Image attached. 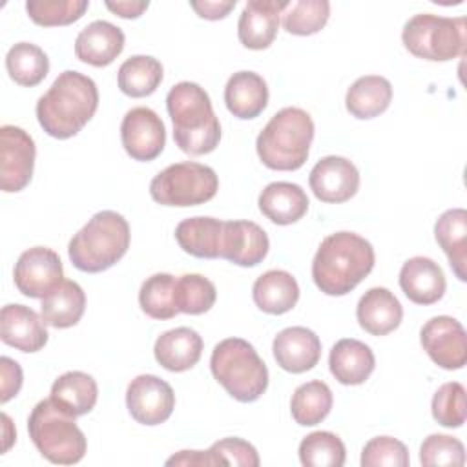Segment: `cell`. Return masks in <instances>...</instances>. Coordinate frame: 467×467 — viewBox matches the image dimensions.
Returning a JSON list of instances; mask_svg holds the SVG:
<instances>
[{"label": "cell", "instance_id": "cell-14", "mask_svg": "<svg viewBox=\"0 0 467 467\" xmlns=\"http://www.w3.org/2000/svg\"><path fill=\"white\" fill-rule=\"evenodd\" d=\"M120 140L133 161H153L166 146L164 122L146 106L131 108L120 122Z\"/></svg>", "mask_w": 467, "mask_h": 467}, {"label": "cell", "instance_id": "cell-45", "mask_svg": "<svg viewBox=\"0 0 467 467\" xmlns=\"http://www.w3.org/2000/svg\"><path fill=\"white\" fill-rule=\"evenodd\" d=\"M0 372H2V394H0V401L2 403H7L11 398H15L20 389H22V381H24V376H22V368L20 365L7 358V356H2L0 358Z\"/></svg>", "mask_w": 467, "mask_h": 467}, {"label": "cell", "instance_id": "cell-23", "mask_svg": "<svg viewBox=\"0 0 467 467\" xmlns=\"http://www.w3.org/2000/svg\"><path fill=\"white\" fill-rule=\"evenodd\" d=\"M202 354V337L190 327L162 332L153 345L157 363L170 372H184L197 365Z\"/></svg>", "mask_w": 467, "mask_h": 467}, {"label": "cell", "instance_id": "cell-21", "mask_svg": "<svg viewBox=\"0 0 467 467\" xmlns=\"http://www.w3.org/2000/svg\"><path fill=\"white\" fill-rule=\"evenodd\" d=\"M400 286L412 303L434 305L443 297L447 281L436 261L416 255L403 263L400 270Z\"/></svg>", "mask_w": 467, "mask_h": 467}, {"label": "cell", "instance_id": "cell-41", "mask_svg": "<svg viewBox=\"0 0 467 467\" xmlns=\"http://www.w3.org/2000/svg\"><path fill=\"white\" fill-rule=\"evenodd\" d=\"M431 410H432V418L440 425L449 429L462 427L467 418L465 387L458 381L443 383L432 396Z\"/></svg>", "mask_w": 467, "mask_h": 467}, {"label": "cell", "instance_id": "cell-24", "mask_svg": "<svg viewBox=\"0 0 467 467\" xmlns=\"http://www.w3.org/2000/svg\"><path fill=\"white\" fill-rule=\"evenodd\" d=\"M224 104L228 111L241 119L250 120L259 117L268 104V86L255 71H237L224 86Z\"/></svg>", "mask_w": 467, "mask_h": 467}, {"label": "cell", "instance_id": "cell-48", "mask_svg": "<svg viewBox=\"0 0 467 467\" xmlns=\"http://www.w3.org/2000/svg\"><path fill=\"white\" fill-rule=\"evenodd\" d=\"M106 7L120 18H139L150 7V2L119 0V2H106Z\"/></svg>", "mask_w": 467, "mask_h": 467}, {"label": "cell", "instance_id": "cell-39", "mask_svg": "<svg viewBox=\"0 0 467 467\" xmlns=\"http://www.w3.org/2000/svg\"><path fill=\"white\" fill-rule=\"evenodd\" d=\"M217 299L215 285L201 274H184L175 279V305L179 312L201 316L208 312Z\"/></svg>", "mask_w": 467, "mask_h": 467}, {"label": "cell", "instance_id": "cell-27", "mask_svg": "<svg viewBox=\"0 0 467 467\" xmlns=\"http://www.w3.org/2000/svg\"><path fill=\"white\" fill-rule=\"evenodd\" d=\"M252 297L259 310L272 316H281L297 305L299 285L286 270H268L255 279Z\"/></svg>", "mask_w": 467, "mask_h": 467}, {"label": "cell", "instance_id": "cell-7", "mask_svg": "<svg viewBox=\"0 0 467 467\" xmlns=\"http://www.w3.org/2000/svg\"><path fill=\"white\" fill-rule=\"evenodd\" d=\"M27 432L38 452L57 465L78 463L88 451L86 436L75 416L60 409L51 398L33 407L27 418Z\"/></svg>", "mask_w": 467, "mask_h": 467}, {"label": "cell", "instance_id": "cell-42", "mask_svg": "<svg viewBox=\"0 0 467 467\" xmlns=\"http://www.w3.org/2000/svg\"><path fill=\"white\" fill-rule=\"evenodd\" d=\"M359 462L363 467H407L410 458L403 441L392 436H376L365 443Z\"/></svg>", "mask_w": 467, "mask_h": 467}, {"label": "cell", "instance_id": "cell-38", "mask_svg": "<svg viewBox=\"0 0 467 467\" xmlns=\"http://www.w3.org/2000/svg\"><path fill=\"white\" fill-rule=\"evenodd\" d=\"M283 27L290 35L308 36L321 31L330 16V2L327 0H297L288 2L283 11Z\"/></svg>", "mask_w": 467, "mask_h": 467}, {"label": "cell", "instance_id": "cell-8", "mask_svg": "<svg viewBox=\"0 0 467 467\" xmlns=\"http://www.w3.org/2000/svg\"><path fill=\"white\" fill-rule=\"evenodd\" d=\"M407 51L429 62H447L462 57L467 46V22L463 16H438L420 13L409 18L401 31Z\"/></svg>", "mask_w": 467, "mask_h": 467}, {"label": "cell", "instance_id": "cell-16", "mask_svg": "<svg viewBox=\"0 0 467 467\" xmlns=\"http://www.w3.org/2000/svg\"><path fill=\"white\" fill-rule=\"evenodd\" d=\"M286 0H250L246 2L239 22V42L254 51L270 47L279 29V16L286 9Z\"/></svg>", "mask_w": 467, "mask_h": 467}, {"label": "cell", "instance_id": "cell-43", "mask_svg": "<svg viewBox=\"0 0 467 467\" xmlns=\"http://www.w3.org/2000/svg\"><path fill=\"white\" fill-rule=\"evenodd\" d=\"M421 465H452L462 467L465 463L463 443L449 434H431L420 447Z\"/></svg>", "mask_w": 467, "mask_h": 467}, {"label": "cell", "instance_id": "cell-13", "mask_svg": "<svg viewBox=\"0 0 467 467\" xmlns=\"http://www.w3.org/2000/svg\"><path fill=\"white\" fill-rule=\"evenodd\" d=\"M126 407L140 425H161L175 409V394L170 383L155 374L133 378L126 389Z\"/></svg>", "mask_w": 467, "mask_h": 467}, {"label": "cell", "instance_id": "cell-12", "mask_svg": "<svg viewBox=\"0 0 467 467\" xmlns=\"http://www.w3.org/2000/svg\"><path fill=\"white\" fill-rule=\"evenodd\" d=\"M420 343L427 356L445 370H460L467 363V334L456 317H431L420 330Z\"/></svg>", "mask_w": 467, "mask_h": 467}, {"label": "cell", "instance_id": "cell-49", "mask_svg": "<svg viewBox=\"0 0 467 467\" xmlns=\"http://www.w3.org/2000/svg\"><path fill=\"white\" fill-rule=\"evenodd\" d=\"M2 421H4V447H2V452H7V449L11 447V443L15 441V438H16V434H9L7 432V429L11 427V420H9V416L4 412L2 414Z\"/></svg>", "mask_w": 467, "mask_h": 467}, {"label": "cell", "instance_id": "cell-29", "mask_svg": "<svg viewBox=\"0 0 467 467\" xmlns=\"http://www.w3.org/2000/svg\"><path fill=\"white\" fill-rule=\"evenodd\" d=\"M392 100V84L379 75H365L352 82L345 95L347 111L359 119L368 120L379 117Z\"/></svg>", "mask_w": 467, "mask_h": 467}, {"label": "cell", "instance_id": "cell-19", "mask_svg": "<svg viewBox=\"0 0 467 467\" xmlns=\"http://www.w3.org/2000/svg\"><path fill=\"white\" fill-rule=\"evenodd\" d=\"M272 352L283 370L301 374L317 365L321 341L317 334L306 327H288L274 337Z\"/></svg>", "mask_w": 467, "mask_h": 467}, {"label": "cell", "instance_id": "cell-33", "mask_svg": "<svg viewBox=\"0 0 467 467\" xmlns=\"http://www.w3.org/2000/svg\"><path fill=\"white\" fill-rule=\"evenodd\" d=\"M162 77V64L155 57L133 55L120 64L117 84L124 95L131 99H142L157 91Z\"/></svg>", "mask_w": 467, "mask_h": 467}, {"label": "cell", "instance_id": "cell-32", "mask_svg": "<svg viewBox=\"0 0 467 467\" xmlns=\"http://www.w3.org/2000/svg\"><path fill=\"white\" fill-rule=\"evenodd\" d=\"M86 310V294L75 281L64 279L40 303V316L53 328L75 327Z\"/></svg>", "mask_w": 467, "mask_h": 467}, {"label": "cell", "instance_id": "cell-31", "mask_svg": "<svg viewBox=\"0 0 467 467\" xmlns=\"http://www.w3.org/2000/svg\"><path fill=\"white\" fill-rule=\"evenodd\" d=\"M49 398L60 409L78 418L91 412L97 405L99 387L93 376L82 370H69L53 381Z\"/></svg>", "mask_w": 467, "mask_h": 467}, {"label": "cell", "instance_id": "cell-1", "mask_svg": "<svg viewBox=\"0 0 467 467\" xmlns=\"http://www.w3.org/2000/svg\"><path fill=\"white\" fill-rule=\"evenodd\" d=\"M99 108V89L93 78L78 71H62L36 102V119L53 139L77 135Z\"/></svg>", "mask_w": 467, "mask_h": 467}, {"label": "cell", "instance_id": "cell-22", "mask_svg": "<svg viewBox=\"0 0 467 467\" xmlns=\"http://www.w3.org/2000/svg\"><path fill=\"white\" fill-rule=\"evenodd\" d=\"M356 317L365 332L372 336H387L400 327L403 306L389 288L374 286L359 297Z\"/></svg>", "mask_w": 467, "mask_h": 467}, {"label": "cell", "instance_id": "cell-30", "mask_svg": "<svg viewBox=\"0 0 467 467\" xmlns=\"http://www.w3.org/2000/svg\"><path fill=\"white\" fill-rule=\"evenodd\" d=\"M434 237L445 252L454 275L460 281L467 279V212L463 208H451L443 212L434 224Z\"/></svg>", "mask_w": 467, "mask_h": 467}, {"label": "cell", "instance_id": "cell-20", "mask_svg": "<svg viewBox=\"0 0 467 467\" xmlns=\"http://www.w3.org/2000/svg\"><path fill=\"white\" fill-rule=\"evenodd\" d=\"M126 36L120 27L108 20L88 24L75 38V55L93 67L109 66L124 49Z\"/></svg>", "mask_w": 467, "mask_h": 467}, {"label": "cell", "instance_id": "cell-35", "mask_svg": "<svg viewBox=\"0 0 467 467\" xmlns=\"http://www.w3.org/2000/svg\"><path fill=\"white\" fill-rule=\"evenodd\" d=\"M5 69L15 84L33 88L47 77L49 58L36 44L18 42L5 55Z\"/></svg>", "mask_w": 467, "mask_h": 467}, {"label": "cell", "instance_id": "cell-15", "mask_svg": "<svg viewBox=\"0 0 467 467\" xmlns=\"http://www.w3.org/2000/svg\"><path fill=\"white\" fill-rule=\"evenodd\" d=\"M308 184L321 202L341 204L358 193L359 171L352 161L339 155H328L314 164L308 175Z\"/></svg>", "mask_w": 467, "mask_h": 467}, {"label": "cell", "instance_id": "cell-3", "mask_svg": "<svg viewBox=\"0 0 467 467\" xmlns=\"http://www.w3.org/2000/svg\"><path fill=\"white\" fill-rule=\"evenodd\" d=\"M166 109L173 122V140L188 155L212 153L221 140V124L210 95L195 82L182 80L166 95Z\"/></svg>", "mask_w": 467, "mask_h": 467}, {"label": "cell", "instance_id": "cell-36", "mask_svg": "<svg viewBox=\"0 0 467 467\" xmlns=\"http://www.w3.org/2000/svg\"><path fill=\"white\" fill-rule=\"evenodd\" d=\"M139 305L151 319H171L179 314L175 305V277L171 274L150 275L139 290Z\"/></svg>", "mask_w": 467, "mask_h": 467}, {"label": "cell", "instance_id": "cell-44", "mask_svg": "<svg viewBox=\"0 0 467 467\" xmlns=\"http://www.w3.org/2000/svg\"><path fill=\"white\" fill-rule=\"evenodd\" d=\"M212 467L234 465V467H257L261 463L257 449L243 438H223L208 449Z\"/></svg>", "mask_w": 467, "mask_h": 467}, {"label": "cell", "instance_id": "cell-46", "mask_svg": "<svg viewBox=\"0 0 467 467\" xmlns=\"http://www.w3.org/2000/svg\"><path fill=\"white\" fill-rule=\"evenodd\" d=\"M235 0H201V2H195L192 0L190 2V7L204 20H221V18H226L228 13L235 7Z\"/></svg>", "mask_w": 467, "mask_h": 467}, {"label": "cell", "instance_id": "cell-6", "mask_svg": "<svg viewBox=\"0 0 467 467\" xmlns=\"http://www.w3.org/2000/svg\"><path fill=\"white\" fill-rule=\"evenodd\" d=\"M213 378L241 403L259 400L268 389V368L252 343L243 337L219 341L210 358Z\"/></svg>", "mask_w": 467, "mask_h": 467}, {"label": "cell", "instance_id": "cell-10", "mask_svg": "<svg viewBox=\"0 0 467 467\" xmlns=\"http://www.w3.org/2000/svg\"><path fill=\"white\" fill-rule=\"evenodd\" d=\"M36 148L33 137L11 124L0 128V188L5 193L24 190L35 168Z\"/></svg>", "mask_w": 467, "mask_h": 467}, {"label": "cell", "instance_id": "cell-28", "mask_svg": "<svg viewBox=\"0 0 467 467\" xmlns=\"http://www.w3.org/2000/svg\"><path fill=\"white\" fill-rule=\"evenodd\" d=\"M224 221L215 217H188L175 228L179 246L199 259H217L223 244Z\"/></svg>", "mask_w": 467, "mask_h": 467}, {"label": "cell", "instance_id": "cell-47", "mask_svg": "<svg viewBox=\"0 0 467 467\" xmlns=\"http://www.w3.org/2000/svg\"><path fill=\"white\" fill-rule=\"evenodd\" d=\"M166 465H190V467H212L208 451H179L166 460Z\"/></svg>", "mask_w": 467, "mask_h": 467}, {"label": "cell", "instance_id": "cell-9", "mask_svg": "<svg viewBox=\"0 0 467 467\" xmlns=\"http://www.w3.org/2000/svg\"><path fill=\"white\" fill-rule=\"evenodd\" d=\"M219 190L213 168L184 161L159 171L150 182V195L162 206H197L212 201Z\"/></svg>", "mask_w": 467, "mask_h": 467}, {"label": "cell", "instance_id": "cell-2", "mask_svg": "<svg viewBox=\"0 0 467 467\" xmlns=\"http://www.w3.org/2000/svg\"><path fill=\"white\" fill-rule=\"evenodd\" d=\"M372 244L354 232L327 235L312 261V279L327 296L352 292L374 268Z\"/></svg>", "mask_w": 467, "mask_h": 467}, {"label": "cell", "instance_id": "cell-40", "mask_svg": "<svg viewBox=\"0 0 467 467\" xmlns=\"http://www.w3.org/2000/svg\"><path fill=\"white\" fill-rule=\"evenodd\" d=\"M88 0H27L26 11L29 18L42 27L69 26L84 16Z\"/></svg>", "mask_w": 467, "mask_h": 467}, {"label": "cell", "instance_id": "cell-17", "mask_svg": "<svg viewBox=\"0 0 467 467\" xmlns=\"http://www.w3.org/2000/svg\"><path fill=\"white\" fill-rule=\"evenodd\" d=\"M47 328L42 316L26 305H5L0 312V339L20 350L38 352L47 343Z\"/></svg>", "mask_w": 467, "mask_h": 467}, {"label": "cell", "instance_id": "cell-11", "mask_svg": "<svg viewBox=\"0 0 467 467\" xmlns=\"http://www.w3.org/2000/svg\"><path fill=\"white\" fill-rule=\"evenodd\" d=\"M15 286L33 299L46 297L64 281V268L58 254L47 246H33L20 254L13 270Z\"/></svg>", "mask_w": 467, "mask_h": 467}, {"label": "cell", "instance_id": "cell-18", "mask_svg": "<svg viewBox=\"0 0 467 467\" xmlns=\"http://www.w3.org/2000/svg\"><path fill=\"white\" fill-rule=\"evenodd\" d=\"M270 248L266 232L254 221H224L221 259L239 266L263 263Z\"/></svg>", "mask_w": 467, "mask_h": 467}, {"label": "cell", "instance_id": "cell-37", "mask_svg": "<svg viewBox=\"0 0 467 467\" xmlns=\"http://www.w3.org/2000/svg\"><path fill=\"white\" fill-rule=\"evenodd\" d=\"M345 458V443L330 431L310 432L299 443V462L305 467H341Z\"/></svg>", "mask_w": 467, "mask_h": 467}, {"label": "cell", "instance_id": "cell-5", "mask_svg": "<svg viewBox=\"0 0 467 467\" xmlns=\"http://www.w3.org/2000/svg\"><path fill=\"white\" fill-rule=\"evenodd\" d=\"M314 130V120L305 109H279L257 135L255 150L261 162L277 171L299 170L308 159Z\"/></svg>", "mask_w": 467, "mask_h": 467}, {"label": "cell", "instance_id": "cell-34", "mask_svg": "<svg viewBox=\"0 0 467 467\" xmlns=\"http://www.w3.org/2000/svg\"><path fill=\"white\" fill-rule=\"evenodd\" d=\"M334 398L330 387L321 379L299 385L290 400V412L297 425L312 427L321 423L332 409Z\"/></svg>", "mask_w": 467, "mask_h": 467}, {"label": "cell", "instance_id": "cell-26", "mask_svg": "<svg viewBox=\"0 0 467 467\" xmlns=\"http://www.w3.org/2000/svg\"><path fill=\"white\" fill-rule=\"evenodd\" d=\"M259 210L274 224L286 226L297 223L308 212V197L296 182L277 181L265 186L259 193Z\"/></svg>", "mask_w": 467, "mask_h": 467}, {"label": "cell", "instance_id": "cell-4", "mask_svg": "<svg viewBox=\"0 0 467 467\" xmlns=\"http://www.w3.org/2000/svg\"><path fill=\"white\" fill-rule=\"evenodd\" d=\"M130 224L113 212H97L69 241L67 255L80 272L99 274L119 263L130 248Z\"/></svg>", "mask_w": 467, "mask_h": 467}, {"label": "cell", "instance_id": "cell-25", "mask_svg": "<svg viewBox=\"0 0 467 467\" xmlns=\"http://www.w3.org/2000/svg\"><path fill=\"white\" fill-rule=\"evenodd\" d=\"M328 367L341 385H361L374 372L376 358L370 347L363 341L343 337L332 347Z\"/></svg>", "mask_w": 467, "mask_h": 467}]
</instances>
